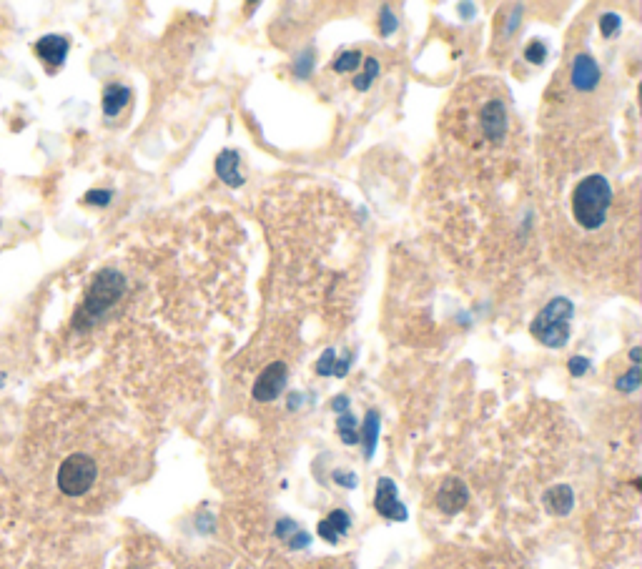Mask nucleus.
Listing matches in <instances>:
<instances>
[{
    "label": "nucleus",
    "mask_w": 642,
    "mask_h": 569,
    "mask_svg": "<svg viewBox=\"0 0 642 569\" xmlns=\"http://www.w3.org/2000/svg\"><path fill=\"white\" fill-rule=\"evenodd\" d=\"M459 11H464V16H467V18H472V11H474V6H472V3H464V6H459Z\"/></svg>",
    "instance_id": "nucleus-30"
},
{
    "label": "nucleus",
    "mask_w": 642,
    "mask_h": 569,
    "mask_svg": "<svg viewBox=\"0 0 642 569\" xmlns=\"http://www.w3.org/2000/svg\"><path fill=\"white\" fill-rule=\"evenodd\" d=\"M349 527H352L349 514L344 512V509H334L324 522H319V537L327 539L329 544H337L339 539L349 532Z\"/></svg>",
    "instance_id": "nucleus-11"
},
{
    "label": "nucleus",
    "mask_w": 642,
    "mask_h": 569,
    "mask_svg": "<svg viewBox=\"0 0 642 569\" xmlns=\"http://www.w3.org/2000/svg\"><path fill=\"white\" fill-rule=\"evenodd\" d=\"M469 502V489L467 484L459 477H447L442 482L437 492V507L442 509L444 514H457L467 507Z\"/></svg>",
    "instance_id": "nucleus-7"
},
{
    "label": "nucleus",
    "mask_w": 642,
    "mask_h": 569,
    "mask_svg": "<svg viewBox=\"0 0 642 569\" xmlns=\"http://www.w3.org/2000/svg\"><path fill=\"white\" fill-rule=\"evenodd\" d=\"M216 173H219L221 181L231 188H239L244 183V176L239 173V153L226 148V151L219 153L216 158Z\"/></svg>",
    "instance_id": "nucleus-12"
},
{
    "label": "nucleus",
    "mask_w": 642,
    "mask_h": 569,
    "mask_svg": "<svg viewBox=\"0 0 642 569\" xmlns=\"http://www.w3.org/2000/svg\"><path fill=\"white\" fill-rule=\"evenodd\" d=\"M567 369H570L572 376H582L587 369H590V361L582 359V356H572L570 364H567Z\"/></svg>",
    "instance_id": "nucleus-26"
},
{
    "label": "nucleus",
    "mask_w": 642,
    "mask_h": 569,
    "mask_svg": "<svg viewBox=\"0 0 642 569\" xmlns=\"http://www.w3.org/2000/svg\"><path fill=\"white\" fill-rule=\"evenodd\" d=\"M36 53L51 66H63L68 53V41L61 36H46L36 43Z\"/></svg>",
    "instance_id": "nucleus-13"
},
{
    "label": "nucleus",
    "mask_w": 642,
    "mask_h": 569,
    "mask_svg": "<svg viewBox=\"0 0 642 569\" xmlns=\"http://www.w3.org/2000/svg\"><path fill=\"white\" fill-rule=\"evenodd\" d=\"M286 387V364L284 361H271L264 371L259 374L254 384V399L256 402H274Z\"/></svg>",
    "instance_id": "nucleus-5"
},
{
    "label": "nucleus",
    "mask_w": 642,
    "mask_h": 569,
    "mask_svg": "<svg viewBox=\"0 0 642 569\" xmlns=\"http://www.w3.org/2000/svg\"><path fill=\"white\" fill-rule=\"evenodd\" d=\"M575 314V306L565 296L552 299L545 309L532 321L530 331L537 341H542L550 349H562L570 341V319Z\"/></svg>",
    "instance_id": "nucleus-3"
},
{
    "label": "nucleus",
    "mask_w": 642,
    "mask_h": 569,
    "mask_svg": "<svg viewBox=\"0 0 642 569\" xmlns=\"http://www.w3.org/2000/svg\"><path fill=\"white\" fill-rule=\"evenodd\" d=\"M311 66H314V53H311V51L301 53V58L296 61V66H294V73H296V76L306 78L311 73Z\"/></svg>",
    "instance_id": "nucleus-25"
},
{
    "label": "nucleus",
    "mask_w": 642,
    "mask_h": 569,
    "mask_svg": "<svg viewBox=\"0 0 642 569\" xmlns=\"http://www.w3.org/2000/svg\"><path fill=\"white\" fill-rule=\"evenodd\" d=\"M640 354H642V349H640V346H635V349H632V351H630V359H632V361H635V366H637V361H640Z\"/></svg>",
    "instance_id": "nucleus-31"
},
{
    "label": "nucleus",
    "mask_w": 642,
    "mask_h": 569,
    "mask_svg": "<svg viewBox=\"0 0 642 569\" xmlns=\"http://www.w3.org/2000/svg\"><path fill=\"white\" fill-rule=\"evenodd\" d=\"M123 291H126V279H123V274H118V271L113 269H103L101 274L93 279V284L88 286L86 299H83L76 316H73V326H76V329H91L111 306L118 304Z\"/></svg>",
    "instance_id": "nucleus-1"
},
{
    "label": "nucleus",
    "mask_w": 642,
    "mask_h": 569,
    "mask_svg": "<svg viewBox=\"0 0 642 569\" xmlns=\"http://www.w3.org/2000/svg\"><path fill=\"white\" fill-rule=\"evenodd\" d=\"M98 477V467L88 454H71L58 469V487L68 497H81L93 487Z\"/></svg>",
    "instance_id": "nucleus-4"
},
{
    "label": "nucleus",
    "mask_w": 642,
    "mask_h": 569,
    "mask_svg": "<svg viewBox=\"0 0 642 569\" xmlns=\"http://www.w3.org/2000/svg\"><path fill=\"white\" fill-rule=\"evenodd\" d=\"M337 432H339V437H342L344 444H357V442H359L357 419H354V414H349V412L339 414Z\"/></svg>",
    "instance_id": "nucleus-17"
},
{
    "label": "nucleus",
    "mask_w": 642,
    "mask_h": 569,
    "mask_svg": "<svg viewBox=\"0 0 642 569\" xmlns=\"http://www.w3.org/2000/svg\"><path fill=\"white\" fill-rule=\"evenodd\" d=\"M362 439H364V447H367V459H372L374 449H377V439H379V414L377 412H369L367 419H364Z\"/></svg>",
    "instance_id": "nucleus-16"
},
{
    "label": "nucleus",
    "mask_w": 642,
    "mask_h": 569,
    "mask_svg": "<svg viewBox=\"0 0 642 569\" xmlns=\"http://www.w3.org/2000/svg\"><path fill=\"white\" fill-rule=\"evenodd\" d=\"M276 537L284 539L286 544H289L291 549H301V547H309V534L304 532V529L296 527L291 519H281L279 524H276Z\"/></svg>",
    "instance_id": "nucleus-15"
},
{
    "label": "nucleus",
    "mask_w": 642,
    "mask_h": 569,
    "mask_svg": "<svg viewBox=\"0 0 642 569\" xmlns=\"http://www.w3.org/2000/svg\"><path fill=\"white\" fill-rule=\"evenodd\" d=\"M377 76H379V61L367 58V63H364V73L354 78V88H357V91H369V86H372V81Z\"/></svg>",
    "instance_id": "nucleus-18"
},
{
    "label": "nucleus",
    "mask_w": 642,
    "mask_h": 569,
    "mask_svg": "<svg viewBox=\"0 0 642 569\" xmlns=\"http://www.w3.org/2000/svg\"><path fill=\"white\" fill-rule=\"evenodd\" d=\"M334 482L344 484V487H349V489L357 487V477H354L352 472H334Z\"/></svg>",
    "instance_id": "nucleus-28"
},
{
    "label": "nucleus",
    "mask_w": 642,
    "mask_h": 569,
    "mask_svg": "<svg viewBox=\"0 0 642 569\" xmlns=\"http://www.w3.org/2000/svg\"><path fill=\"white\" fill-rule=\"evenodd\" d=\"M482 131L492 143H500L507 131V108L505 103L492 98L482 106Z\"/></svg>",
    "instance_id": "nucleus-8"
},
{
    "label": "nucleus",
    "mask_w": 642,
    "mask_h": 569,
    "mask_svg": "<svg viewBox=\"0 0 642 569\" xmlns=\"http://www.w3.org/2000/svg\"><path fill=\"white\" fill-rule=\"evenodd\" d=\"M525 58L530 63H535V66H542L547 58V46L542 41H532L530 46L525 48Z\"/></svg>",
    "instance_id": "nucleus-23"
},
{
    "label": "nucleus",
    "mask_w": 642,
    "mask_h": 569,
    "mask_svg": "<svg viewBox=\"0 0 642 569\" xmlns=\"http://www.w3.org/2000/svg\"><path fill=\"white\" fill-rule=\"evenodd\" d=\"M334 364H337V354H334V349H327L321 354V359L316 361V374L334 376Z\"/></svg>",
    "instance_id": "nucleus-22"
},
{
    "label": "nucleus",
    "mask_w": 642,
    "mask_h": 569,
    "mask_svg": "<svg viewBox=\"0 0 642 569\" xmlns=\"http://www.w3.org/2000/svg\"><path fill=\"white\" fill-rule=\"evenodd\" d=\"M88 204H96V206H106L108 201H111V191H91V194L86 196Z\"/></svg>",
    "instance_id": "nucleus-27"
},
{
    "label": "nucleus",
    "mask_w": 642,
    "mask_h": 569,
    "mask_svg": "<svg viewBox=\"0 0 642 569\" xmlns=\"http://www.w3.org/2000/svg\"><path fill=\"white\" fill-rule=\"evenodd\" d=\"M640 379H642V374H640V366H632L630 371H627V374H622L620 379H617L615 382V387L620 389V392H637V387H640Z\"/></svg>",
    "instance_id": "nucleus-19"
},
{
    "label": "nucleus",
    "mask_w": 642,
    "mask_h": 569,
    "mask_svg": "<svg viewBox=\"0 0 642 569\" xmlns=\"http://www.w3.org/2000/svg\"><path fill=\"white\" fill-rule=\"evenodd\" d=\"M347 407H349V399H347V397H337V399H332V409H334V412L344 414V412H347Z\"/></svg>",
    "instance_id": "nucleus-29"
},
{
    "label": "nucleus",
    "mask_w": 642,
    "mask_h": 569,
    "mask_svg": "<svg viewBox=\"0 0 642 569\" xmlns=\"http://www.w3.org/2000/svg\"><path fill=\"white\" fill-rule=\"evenodd\" d=\"M610 204V181H607L605 176H600V173L582 178V181L577 183L575 194H572V211H575L577 224L587 231H595L605 224Z\"/></svg>",
    "instance_id": "nucleus-2"
},
{
    "label": "nucleus",
    "mask_w": 642,
    "mask_h": 569,
    "mask_svg": "<svg viewBox=\"0 0 642 569\" xmlns=\"http://www.w3.org/2000/svg\"><path fill=\"white\" fill-rule=\"evenodd\" d=\"M622 28V18L617 13H602L600 18V33L605 38H612Z\"/></svg>",
    "instance_id": "nucleus-21"
},
{
    "label": "nucleus",
    "mask_w": 642,
    "mask_h": 569,
    "mask_svg": "<svg viewBox=\"0 0 642 569\" xmlns=\"http://www.w3.org/2000/svg\"><path fill=\"white\" fill-rule=\"evenodd\" d=\"M374 507L382 517L394 519V522H404L407 519V507L399 502L397 497V484L389 477H382L377 482V497H374Z\"/></svg>",
    "instance_id": "nucleus-6"
},
{
    "label": "nucleus",
    "mask_w": 642,
    "mask_h": 569,
    "mask_svg": "<svg viewBox=\"0 0 642 569\" xmlns=\"http://www.w3.org/2000/svg\"><path fill=\"white\" fill-rule=\"evenodd\" d=\"M128 98H131V91H128L126 86L111 83V86H106V91H103V113H106V116H118L121 108L128 103Z\"/></svg>",
    "instance_id": "nucleus-14"
},
{
    "label": "nucleus",
    "mask_w": 642,
    "mask_h": 569,
    "mask_svg": "<svg viewBox=\"0 0 642 569\" xmlns=\"http://www.w3.org/2000/svg\"><path fill=\"white\" fill-rule=\"evenodd\" d=\"M359 61H362V53H359V51H347V53H342V56H339L337 61L332 63V68H334V71H337V73L357 71Z\"/></svg>",
    "instance_id": "nucleus-20"
},
{
    "label": "nucleus",
    "mask_w": 642,
    "mask_h": 569,
    "mask_svg": "<svg viewBox=\"0 0 642 569\" xmlns=\"http://www.w3.org/2000/svg\"><path fill=\"white\" fill-rule=\"evenodd\" d=\"M597 83H600V66L595 63V58L587 56V53H580L572 63V86L577 91L587 93L595 91Z\"/></svg>",
    "instance_id": "nucleus-9"
},
{
    "label": "nucleus",
    "mask_w": 642,
    "mask_h": 569,
    "mask_svg": "<svg viewBox=\"0 0 642 569\" xmlns=\"http://www.w3.org/2000/svg\"><path fill=\"white\" fill-rule=\"evenodd\" d=\"M399 21L397 16H394L392 11H389V6L382 8V16H379V31H382V36H389V33L397 31Z\"/></svg>",
    "instance_id": "nucleus-24"
},
{
    "label": "nucleus",
    "mask_w": 642,
    "mask_h": 569,
    "mask_svg": "<svg viewBox=\"0 0 642 569\" xmlns=\"http://www.w3.org/2000/svg\"><path fill=\"white\" fill-rule=\"evenodd\" d=\"M542 502H545L550 514H555V517H567V514L572 512V507H575V494H572V489L567 487V484H555V487L547 489Z\"/></svg>",
    "instance_id": "nucleus-10"
}]
</instances>
